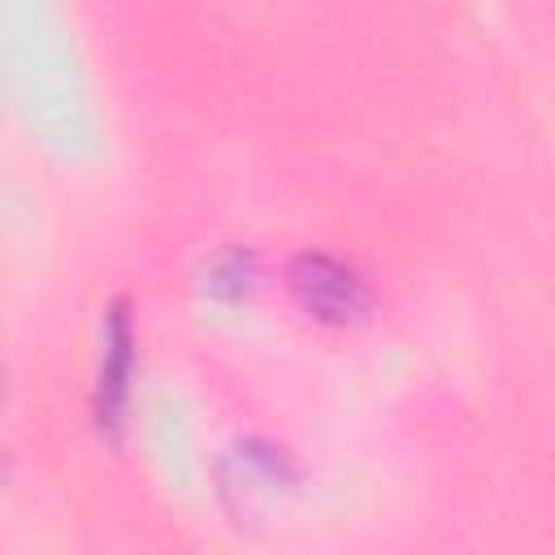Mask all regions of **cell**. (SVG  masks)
<instances>
[{
	"instance_id": "7a4b0ae2",
	"label": "cell",
	"mask_w": 555,
	"mask_h": 555,
	"mask_svg": "<svg viewBox=\"0 0 555 555\" xmlns=\"http://www.w3.org/2000/svg\"><path fill=\"white\" fill-rule=\"evenodd\" d=\"M130 377H134V317H130V299L117 295L104 312V351L95 373V425L108 442H121Z\"/></svg>"
},
{
	"instance_id": "6da1fadb",
	"label": "cell",
	"mask_w": 555,
	"mask_h": 555,
	"mask_svg": "<svg viewBox=\"0 0 555 555\" xmlns=\"http://www.w3.org/2000/svg\"><path fill=\"white\" fill-rule=\"evenodd\" d=\"M286 282L295 304L325 325H351L369 312V286L360 273L325 251H299L286 269Z\"/></svg>"
},
{
	"instance_id": "3957f363",
	"label": "cell",
	"mask_w": 555,
	"mask_h": 555,
	"mask_svg": "<svg viewBox=\"0 0 555 555\" xmlns=\"http://www.w3.org/2000/svg\"><path fill=\"white\" fill-rule=\"evenodd\" d=\"M251 282H256V256L247 247H225L204 264V291L212 299L234 304L251 291Z\"/></svg>"
}]
</instances>
